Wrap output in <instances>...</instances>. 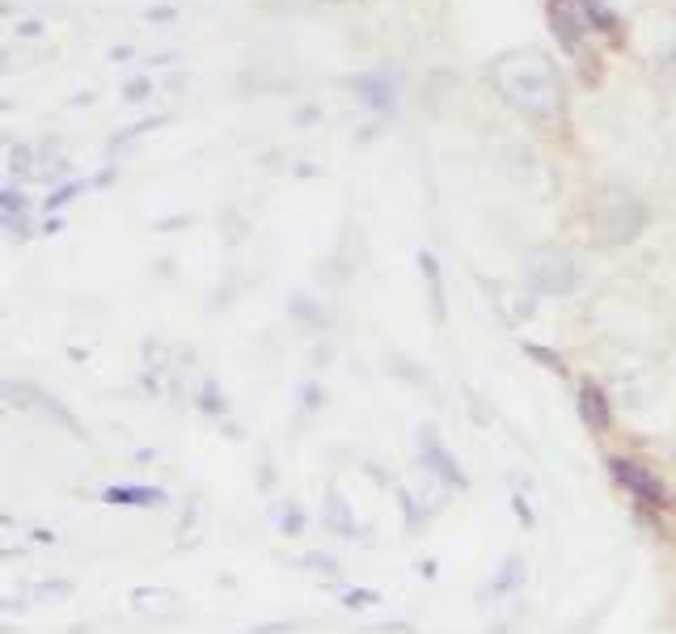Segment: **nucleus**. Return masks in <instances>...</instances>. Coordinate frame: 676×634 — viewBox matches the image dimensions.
Returning a JSON list of instances; mask_svg holds the SVG:
<instances>
[{
    "instance_id": "nucleus-8",
    "label": "nucleus",
    "mask_w": 676,
    "mask_h": 634,
    "mask_svg": "<svg viewBox=\"0 0 676 634\" xmlns=\"http://www.w3.org/2000/svg\"><path fill=\"white\" fill-rule=\"evenodd\" d=\"M419 444H423V461H431V470H436V474L449 478L452 487H465V474L457 470L452 453H444V449H440V440L431 436V428H423V440H419Z\"/></svg>"
},
{
    "instance_id": "nucleus-1",
    "label": "nucleus",
    "mask_w": 676,
    "mask_h": 634,
    "mask_svg": "<svg viewBox=\"0 0 676 634\" xmlns=\"http://www.w3.org/2000/svg\"><path fill=\"white\" fill-rule=\"evenodd\" d=\"M495 93L524 119L550 123L563 111V81L541 51H508L491 64Z\"/></svg>"
},
{
    "instance_id": "nucleus-4",
    "label": "nucleus",
    "mask_w": 676,
    "mask_h": 634,
    "mask_svg": "<svg viewBox=\"0 0 676 634\" xmlns=\"http://www.w3.org/2000/svg\"><path fill=\"white\" fill-rule=\"evenodd\" d=\"M608 478L634 495L638 503H652V508H668L673 495H668V487L659 482V474H652V466H643V461H634V457H608Z\"/></svg>"
},
{
    "instance_id": "nucleus-12",
    "label": "nucleus",
    "mask_w": 676,
    "mask_h": 634,
    "mask_svg": "<svg viewBox=\"0 0 676 634\" xmlns=\"http://www.w3.org/2000/svg\"><path fill=\"white\" fill-rule=\"evenodd\" d=\"M144 93H148L144 81H132V85H127V98H144Z\"/></svg>"
},
{
    "instance_id": "nucleus-6",
    "label": "nucleus",
    "mask_w": 676,
    "mask_h": 634,
    "mask_svg": "<svg viewBox=\"0 0 676 634\" xmlns=\"http://www.w3.org/2000/svg\"><path fill=\"white\" fill-rule=\"evenodd\" d=\"M575 410H580V419H584V428L592 431V436H605V431L613 428V398H608L601 386H592V381L580 386Z\"/></svg>"
},
{
    "instance_id": "nucleus-13",
    "label": "nucleus",
    "mask_w": 676,
    "mask_h": 634,
    "mask_svg": "<svg viewBox=\"0 0 676 634\" xmlns=\"http://www.w3.org/2000/svg\"><path fill=\"white\" fill-rule=\"evenodd\" d=\"M673 461H676V453H673Z\"/></svg>"
},
{
    "instance_id": "nucleus-2",
    "label": "nucleus",
    "mask_w": 676,
    "mask_h": 634,
    "mask_svg": "<svg viewBox=\"0 0 676 634\" xmlns=\"http://www.w3.org/2000/svg\"><path fill=\"white\" fill-rule=\"evenodd\" d=\"M587 225H592V242L605 249L631 246L634 237L647 225V207L626 186H601L587 204Z\"/></svg>"
},
{
    "instance_id": "nucleus-7",
    "label": "nucleus",
    "mask_w": 676,
    "mask_h": 634,
    "mask_svg": "<svg viewBox=\"0 0 676 634\" xmlns=\"http://www.w3.org/2000/svg\"><path fill=\"white\" fill-rule=\"evenodd\" d=\"M351 90L360 93L363 106H372V111H389L393 106V81L381 76V72H368V76H356L351 81Z\"/></svg>"
},
{
    "instance_id": "nucleus-5",
    "label": "nucleus",
    "mask_w": 676,
    "mask_h": 634,
    "mask_svg": "<svg viewBox=\"0 0 676 634\" xmlns=\"http://www.w3.org/2000/svg\"><path fill=\"white\" fill-rule=\"evenodd\" d=\"M545 13H550V30H554L559 47H563L566 55H580L584 51V34L592 30L584 9H580V0H550Z\"/></svg>"
},
{
    "instance_id": "nucleus-9",
    "label": "nucleus",
    "mask_w": 676,
    "mask_h": 634,
    "mask_svg": "<svg viewBox=\"0 0 676 634\" xmlns=\"http://www.w3.org/2000/svg\"><path fill=\"white\" fill-rule=\"evenodd\" d=\"M580 9H584V18L592 30H601V34H617L622 22H617V13L608 9L605 0H580Z\"/></svg>"
},
{
    "instance_id": "nucleus-3",
    "label": "nucleus",
    "mask_w": 676,
    "mask_h": 634,
    "mask_svg": "<svg viewBox=\"0 0 676 634\" xmlns=\"http://www.w3.org/2000/svg\"><path fill=\"white\" fill-rule=\"evenodd\" d=\"M524 275L541 296H571L580 284V267L571 263V254L559 246H537L524 258Z\"/></svg>"
},
{
    "instance_id": "nucleus-10",
    "label": "nucleus",
    "mask_w": 676,
    "mask_h": 634,
    "mask_svg": "<svg viewBox=\"0 0 676 634\" xmlns=\"http://www.w3.org/2000/svg\"><path fill=\"white\" fill-rule=\"evenodd\" d=\"M330 524H335V529H342V533H351V508L342 512L338 495H330Z\"/></svg>"
},
{
    "instance_id": "nucleus-11",
    "label": "nucleus",
    "mask_w": 676,
    "mask_h": 634,
    "mask_svg": "<svg viewBox=\"0 0 676 634\" xmlns=\"http://www.w3.org/2000/svg\"><path fill=\"white\" fill-rule=\"evenodd\" d=\"M377 601H381L377 592H351V596H347V605H356V610H363V605H377Z\"/></svg>"
}]
</instances>
